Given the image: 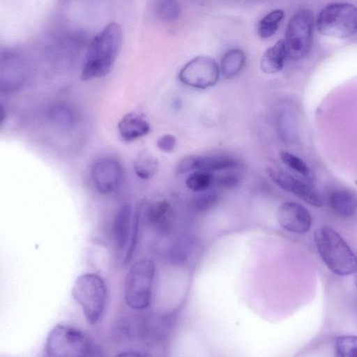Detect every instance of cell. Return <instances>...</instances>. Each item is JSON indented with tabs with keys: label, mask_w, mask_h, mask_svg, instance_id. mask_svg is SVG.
<instances>
[{
	"label": "cell",
	"mask_w": 357,
	"mask_h": 357,
	"mask_svg": "<svg viewBox=\"0 0 357 357\" xmlns=\"http://www.w3.org/2000/svg\"><path fill=\"white\" fill-rule=\"evenodd\" d=\"M246 61L244 52L239 49L227 51L220 62V72L224 77L232 78L237 75L243 68Z\"/></svg>",
	"instance_id": "19"
},
{
	"label": "cell",
	"mask_w": 357,
	"mask_h": 357,
	"mask_svg": "<svg viewBox=\"0 0 357 357\" xmlns=\"http://www.w3.org/2000/svg\"><path fill=\"white\" fill-rule=\"evenodd\" d=\"M240 182L241 176L234 169L224 170L222 174L215 176L214 180V184L225 189L236 188Z\"/></svg>",
	"instance_id": "27"
},
{
	"label": "cell",
	"mask_w": 357,
	"mask_h": 357,
	"mask_svg": "<svg viewBox=\"0 0 357 357\" xmlns=\"http://www.w3.org/2000/svg\"><path fill=\"white\" fill-rule=\"evenodd\" d=\"M149 123L139 114L132 112L126 114L118 123V130L126 142L135 141L150 132Z\"/></svg>",
	"instance_id": "15"
},
{
	"label": "cell",
	"mask_w": 357,
	"mask_h": 357,
	"mask_svg": "<svg viewBox=\"0 0 357 357\" xmlns=\"http://www.w3.org/2000/svg\"><path fill=\"white\" fill-rule=\"evenodd\" d=\"M328 202L331 209L341 217H351L357 211V195L347 189L333 190Z\"/></svg>",
	"instance_id": "16"
},
{
	"label": "cell",
	"mask_w": 357,
	"mask_h": 357,
	"mask_svg": "<svg viewBox=\"0 0 357 357\" xmlns=\"http://www.w3.org/2000/svg\"><path fill=\"white\" fill-rule=\"evenodd\" d=\"M216 61L207 56H199L189 61L180 70V81L190 87L205 89L214 86L220 77Z\"/></svg>",
	"instance_id": "8"
},
{
	"label": "cell",
	"mask_w": 357,
	"mask_h": 357,
	"mask_svg": "<svg viewBox=\"0 0 357 357\" xmlns=\"http://www.w3.org/2000/svg\"><path fill=\"white\" fill-rule=\"evenodd\" d=\"M215 175L211 172L196 170L192 172L185 179V185L192 191L204 192L214 184Z\"/></svg>",
	"instance_id": "23"
},
{
	"label": "cell",
	"mask_w": 357,
	"mask_h": 357,
	"mask_svg": "<svg viewBox=\"0 0 357 357\" xmlns=\"http://www.w3.org/2000/svg\"><path fill=\"white\" fill-rule=\"evenodd\" d=\"M277 218L280 225L292 233H306L312 225V218L308 211L296 202L281 204L278 209Z\"/></svg>",
	"instance_id": "14"
},
{
	"label": "cell",
	"mask_w": 357,
	"mask_h": 357,
	"mask_svg": "<svg viewBox=\"0 0 357 357\" xmlns=\"http://www.w3.org/2000/svg\"><path fill=\"white\" fill-rule=\"evenodd\" d=\"M239 161L233 156L225 154L209 155H188L182 158L176 165V174H185L196 170L220 172L236 169L239 167Z\"/></svg>",
	"instance_id": "11"
},
{
	"label": "cell",
	"mask_w": 357,
	"mask_h": 357,
	"mask_svg": "<svg viewBox=\"0 0 357 357\" xmlns=\"http://www.w3.org/2000/svg\"><path fill=\"white\" fill-rule=\"evenodd\" d=\"M282 10L276 9L265 15L259 22L257 33L261 38H268L277 31L280 22L284 18Z\"/></svg>",
	"instance_id": "22"
},
{
	"label": "cell",
	"mask_w": 357,
	"mask_h": 357,
	"mask_svg": "<svg viewBox=\"0 0 357 357\" xmlns=\"http://www.w3.org/2000/svg\"><path fill=\"white\" fill-rule=\"evenodd\" d=\"M266 171L270 178L284 190L294 195L312 206H321V198L312 187L280 169L269 167Z\"/></svg>",
	"instance_id": "12"
},
{
	"label": "cell",
	"mask_w": 357,
	"mask_h": 357,
	"mask_svg": "<svg viewBox=\"0 0 357 357\" xmlns=\"http://www.w3.org/2000/svg\"><path fill=\"white\" fill-rule=\"evenodd\" d=\"M287 58L284 40H280L264 53L260 62L261 69L267 74L276 73L282 69Z\"/></svg>",
	"instance_id": "18"
},
{
	"label": "cell",
	"mask_w": 357,
	"mask_h": 357,
	"mask_svg": "<svg viewBox=\"0 0 357 357\" xmlns=\"http://www.w3.org/2000/svg\"><path fill=\"white\" fill-rule=\"evenodd\" d=\"M47 116L52 123L63 128H72L77 121L75 111L65 104L52 105L47 110Z\"/></svg>",
	"instance_id": "20"
},
{
	"label": "cell",
	"mask_w": 357,
	"mask_h": 357,
	"mask_svg": "<svg viewBox=\"0 0 357 357\" xmlns=\"http://www.w3.org/2000/svg\"><path fill=\"white\" fill-rule=\"evenodd\" d=\"M72 296L87 321L96 324L102 317L107 302V289L103 278L93 273L79 275L74 282Z\"/></svg>",
	"instance_id": "4"
},
{
	"label": "cell",
	"mask_w": 357,
	"mask_h": 357,
	"mask_svg": "<svg viewBox=\"0 0 357 357\" xmlns=\"http://www.w3.org/2000/svg\"><path fill=\"white\" fill-rule=\"evenodd\" d=\"M122 43L120 25L112 22L93 39L81 73L82 80H91L107 75L112 69Z\"/></svg>",
	"instance_id": "1"
},
{
	"label": "cell",
	"mask_w": 357,
	"mask_h": 357,
	"mask_svg": "<svg viewBox=\"0 0 357 357\" xmlns=\"http://www.w3.org/2000/svg\"><path fill=\"white\" fill-rule=\"evenodd\" d=\"M44 351L49 357L102 356L101 348L86 334L74 327L57 324L49 332Z\"/></svg>",
	"instance_id": "2"
},
{
	"label": "cell",
	"mask_w": 357,
	"mask_h": 357,
	"mask_svg": "<svg viewBox=\"0 0 357 357\" xmlns=\"http://www.w3.org/2000/svg\"><path fill=\"white\" fill-rule=\"evenodd\" d=\"M218 200V195L215 192H206L196 198L195 204L199 210H204L213 206Z\"/></svg>",
	"instance_id": "28"
},
{
	"label": "cell",
	"mask_w": 357,
	"mask_h": 357,
	"mask_svg": "<svg viewBox=\"0 0 357 357\" xmlns=\"http://www.w3.org/2000/svg\"><path fill=\"white\" fill-rule=\"evenodd\" d=\"M139 211H137L135 215L133 216V219L135 221L138 222V224H139ZM132 253L130 254L128 252H126L125 254V256H124V259L123 260V263H124V264L128 263L130 260V259L132 257Z\"/></svg>",
	"instance_id": "30"
},
{
	"label": "cell",
	"mask_w": 357,
	"mask_h": 357,
	"mask_svg": "<svg viewBox=\"0 0 357 357\" xmlns=\"http://www.w3.org/2000/svg\"><path fill=\"white\" fill-rule=\"evenodd\" d=\"M176 144V138L174 135L171 134H166L157 140V147L163 152H171L172 151Z\"/></svg>",
	"instance_id": "29"
},
{
	"label": "cell",
	"mask_w": 357,
	"mask_h": 357,
	"mask_svg": "<svg viewBox=\"0 0 357 357\" xmlns=\"http://www.w3.org/2000/svg\"><path fill=\"white\" fill-rule=\"evenodd\" d=\"M0 66L1 91H14L24 85L29 70L25 59L20 54L13 50L2 51Z\"/></svg>",
	"instance_id": "9"
},
{
	"label": "cell",
	"mask_w": 357,
	"mask_h": 357,
	"mask_svg": "<svg viewBox=\"0 0 357 357\" xmlns=\"http://www.w3.org/2000/svg\"><path fill=\"white\" fill-rule=\"evenodd\" d=\"M138 225L132 218L130 205L125 204L118 211L113 222L114 241L119 251L134 250L137 242Z\"/></svg>",
	"instance_id": "13"
},
{
	"label": "cell",
	"mask_w": 357,
	"mask_h": 357,
	"mask_svg": "<svg viewBox=\"0 0 357 357\" xmlns=\"http://www.w3.org/2000/svg\"><path fill=\"white\" fill-rule=\"evenodd\" d=\"M155 266L149 259H142L128 270L124 282V298L126 304L134 310L148 307L152 298Z\"/></svg>",
	"instance_id": "5"
},
{
	"label": "cell",
	"mask_w": 357,
	"mask_h": 357,
	"mask_svg": "<svg viewBox=\"0 0 357 357\" xmlns=\"http://www.w3.org/2000/svg\"><path fill=\"white\" fill-rule=\"evenodd\" d=\"M313 15L307 9L300 10L289 20L285 32L287 58L300 60L310 52L313 38Z\"/></svg>",
	"instance_id": "7"
},
{
	"label": "cell",
	"mask_w": 357,
	"mask_h": 357,
	"mask_svg": "<svg viewBox=\"0 0 357 357\" xmlns=\"http://www.w3.org/2000/svg\"><path fill=\"white\" fill-rule=\"evenodd\" d=\"M123 176L121 163L112 157H102L93 163L91 178L96 190L107 195L115 192L121 185Z\"/></svg>",
	"instance_id": "10"
},
{
	"label": "cell",
	"mask_w": 357,
	"mask_h": 357,
	"mask_svg": "<svg viewBox=\"0 0 357 357\" xmlns=\"http://www.w3.org/2000/svg\"><path fill=\"white\" fill-rule=\"evenodd\" d=\"M155 10L160 20L165 22L176 20L181 13L177 0H157Z\"/></svg>",
	"instance_id": "24"
},
{
	"label": "cell",
	"mask_w": 357,
	"mask_h": 357,
	"mask_svg": "<svg viewBox=\"0 0 357 357\" xmlns=\"http://www.w3.org/2000/svg\"><path fill=\"white\" fill-rule=\"evenodd\" d=\"M158 167L157 159L150 153L144 151L136 157L133 163L135 174L142 179H149L156 173Z\"/></svg>",
	"instance_id": "21"
},
{
	"label": "cell",
	"mask_w": 357,
	"mask_h": 357,
	"mask_svg": "<svg viewBox=\"0 0 357 357\" xmlns=\"http://www.w3.org/2000/svg\"><path fill=\"white\" fill-rule=\"evenodd\" d=\"M335 355L340 357H357V336L342 335L335 340Z\"/></svg>",
	"instance_id": "25"
},
{
	"label": "cell",
	"mask_w": 357,
	"mask_h": 357,
	"mask_svg": "<svg viewBox=\"0 0 357 357\" xmlns=\"http://www.w3.org/2000/svg\"><path fill=\"white\" fill-rule=\"evenodd\" d=\"M317 26L325 36L349 38L357 33V7L345 3L328 4L319 13Z\"/></svg>",
	"instance_id": "6"
},
{
	"label": "cell",
	"mask_w": 357,
	"mask_h": 357,
	"mask_svg": "<svg viewBox=\"0 0 357 357\" xmlns=\"http://www.w3.org/2000/svg\"><path fill=\"white\" fill-rule=\"evenodd\" d=\"M280 158L285 165L295 172L304 176L309 174V169L307 165L293 153L282 151L280 153Z\"/></svg>",
	"instance_id": "26"
},
{
	"label": "cell",
	"mask_w": 357,
	"mask_h": 357,
	"mask_svg": "<svg viewBox=\"0 0 357 357\" xmlns=\"http://www.w3.org/2000/svg\"><path fill=\"white\" fill-rule=\"evenodd\" d=\"M146 215L149 222L157 231L164 232L171 225L173 212L169 202L158 201L147 206Z\"/></svg>",
	"instance_id": "17"
},
{
	"label": "cell",
	"mask_w": 357,
	"mask_h": 357,
	"mask_svg": "<svg viewBox=\"0 0 357 357\" xmlns=\"http://www.w3.org/2000/svg\"><path fill=\"white\" fill-rule=\"evenodd\" d=\"M314 241L322 260L332 272L340 275H349L357 271L356 255L333 228L323 226L316 229Z\"/></svg>",
	"instance_id": "3"
}]
</instances>
